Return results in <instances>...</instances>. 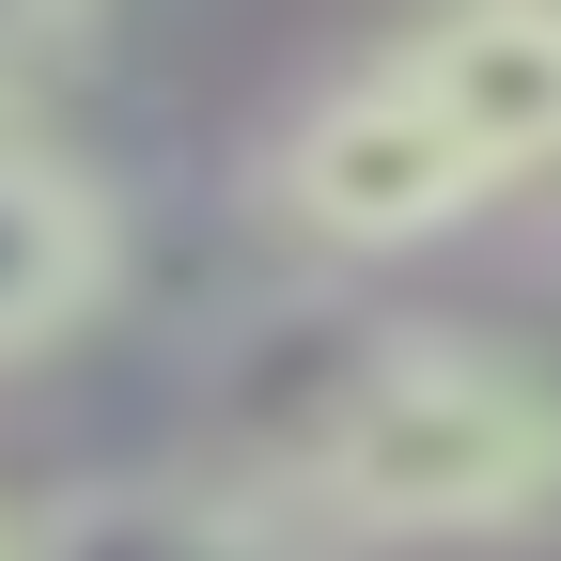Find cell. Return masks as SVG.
Instances as JSON below:
<instances>
[{
  "mask_svg": "<svg viewBox=\"0 0 561 561\" xmlns=\"http://www.w3.org/2000/svg\"><path fill=\"white\" fill-rule=\"evenodd\" d=\"M280 515L359 546H530L561 530V359L500 328H297V390L250 405Z\"/></svg>",
  "mask_w": 561,
  "mask_h": 561,
  "instance_id": "6da1fadb",
  "label": "cell"
},
{
  "mask_svg": "<svg viewBox=\"0 0 561 561\" xmlns=\"http://www.w3.org/2000/svg\"><path fill=\"white\" fill-rule=\"evenodd\" d=\"M265 219L297 234V250H328V265H375V250H421V234H453V219H483V157L453 140V110L405 79V47H359L343 79H312L297 110H280V140H265Z\"/></svg>",
  "mask_w": 561,
  "mask_h": 561,
  "instance_id": "7a4b0ae2",
  "label": "cell"
},
{
  "mask_svg": "<svg viewBox=\"0 0 561 561\" xmlns=\"http://www.w3.org/2000/svg\"><path fill=\"white\" fill-rule=\"evenodd\" d=\"M16 561H343V546L234 468H140V483H62Z\"/></svg>",
  "mask_w": 561,
  "mask_h": 561,
  "instance_id": "3957f363",
  "label": "cell"
},
{
  "mask_svg": "<svg viewBox=\"0 0 561 561\" xmlns=\"http://www.w3.org/2000/svg\"><path fill=\"white\" fill-rule=\"evenodd\" d=\"M125 280V203L62 140H0V359H47Z\"/></svg>",
  "mask_w": 561,
  "mask_h": 561,
  "instance_id": "277c9868",
  "label": "cell"
},
{
  "mask_svg": "<svg viewBox=\"0 0 561 561\" xmlns=\"http://www.w3.org/2000/svg\"><path fill=\"white\" fill-rule=\"evenodd\" d=\"M62 79H94V16H0V140H47Z\"/></svg>",
  "mask_w": 561,
  "mask_h": 561,
  "instance_id": "5b68a950",
  "label": "cell"
},
{
  "mask_svg": "<svg viewBox=\"0 0 561 561\" xmlns=\"http://www.w3.org/2000/svg\"><path fill=\"white\" fill-rule=\"evenodd\" d=\"M16 546H32V515H16V500H0V561H16Z\"/></svg>",
  "mask_w": 561,
  "mask_h": 561,
  "instance_id": "8992f818",
  "label": "cell"
}]
</instances>
